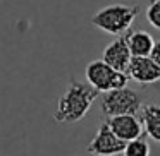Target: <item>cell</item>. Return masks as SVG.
I'll use <instances>...</instances> for the list:
<instances>
[{
  "label": "cell",
  "instance_id": "obj_12",
  "mask_svg": "<svg viewBox=\"0 0 160 156\" xmlns=\"http://www.w3.org/2000/svg\"><path fill=\"white\" fill-rule=\"evenodd\" d=\"M146 19L155 29H160V0H150L146 9Z\"/></svg>",
  "mask_w": 160,
  "mask_h": 156
},
{
  "label": "cell",
  "instance_id": "obj_6",
  "mask_svg": "<svg viewBox=\"0 0 160 156\" xmlns=\"http://www.w3.org/2000/svg\"><path fill=\"white\" fill-rule=\"evenodd\" d=\"M126 74L129 79L136 81L143 86L160 81V67L150 57H132Z\"/></svg>",
  "mask_w": 160,
  "mask_h": 156
},
{
  "label": "cell",
  "instance_id": "obj_10",
  "mask_svg": "<svg viewBox=\"0 0 160 156\" xmlns=\"http://www.w3.org/2000/svg\"><path fill=\"white\" fill-rule=\"evenodd\" d=\"M128 38V46L131 50L132 57H150V52H152L153 45V36L146 31H129L126 35Z\"/></svg>",
  "mask_w": 160,
  "mask_h": 156
},
{
  "label": "cell",
  "instance_id": "obj_13",
  "mask_svg": "<svg viewBox=\"0 0 160 156\" xmlns=\"http://www.w3.org/2000/svg\"><path fill=\"white\" fill-rule=\"evenodd\" d=\"M150 59H152L153 62H155L157 65L160 67V41H155L152 52H150Z\"/></svg>",
  "mask_w": 160,
  "mask_h": 156
},
{
  "label": "cell",
  "instance_id": "obj_5",
  "mask_svg": "<svg viewBox=\"0 0 160 156\" xmlns=\"http://www.w3.org/2000/svg\"><path fill=\"white\" fill-rule=\"evenodd\" d=\"M124 146H126V142L121 141L112 132V129L108 127L107 122H103L98 127L95 137L91 139L90 146H88V151L95 156H115L124 151Z\"/></svg>",
  "mask_w": 160,
  "mask_h": 156
},
{
  "label": "cell",
  "instance_id": "obj_1",
  "mask_svg": "<svg viewBox=\"0 0 160 156\" xmlns=\"http://www.w3.org/2000/svg\"><path fill=\"white\" fill-rule=\"evenodd\" d=\"M98 94L100 93L95 87H91L90 84L71 79L66 93L57 101L53 118L60 124H74V122L81 120L88 113V110L98 98Z\"/></svg>",
  "mask_w": 160,
  "mask_h": 156
},
{
  "label": "cell",
  "instance_id": "obj_7",
  "mask_svg": "<svg viewBox=\"0 0 160 156\" xmlns=\"http://www.w3.org/2000/svg\"><path fill=\"white\" fill-rule=\"evenodd\" d=\"M132 55L131 50L128 46V38L126 35H121L117 40H114L112 43H108L103 50V62L108 64L110 67H114L115 70H121V72H126L129 67V62H131Z\"/></svg>",
  "mask_w": 160,
  "mask_h": 156
},
{
  "label": "cell",
  "instance_id": "obj_2",
  "mask_svg": "<svg viewBox=\"0 0 160 156\" xmlns=\"http://www.w3.org/2000/svg\"><path fill=\"white\" fill-rule=\"evenodd\" d=\"M138 14H139V5L114 4V5H108V7H103L102 11H98L91 17V22L97 28H100L102 31L108 33V35L121 36L129 31V28L132 26Z\"/></svg>",
  "mask_w": 160,
  "mask_h": 156
},
{
  "label": "cell",
  "instance_id": "obj_9",
  "mask_svg": "<svg viewBox=\"0 0 160 156\" xmlns=\"http://www.w3.org/2000/svg\"><path fill=\"white\" fill-rule=\"evenodd\" d=\"M139 120H141L143 125V132L155 142H160V105H145V106H141Z\"/></svg>",
  "mask_w": 160,
  "mask_h": 156
},
{
  "label": "cell",
  "instance_id": "obj_4",
  "mask_svg": "<svg viewBox=\"0 0 160 156\" xmlns=\"http://www.w3.org/2000/svg\"><path fill=\"white\" fill-rule=\"evenodd\" d=\"M86 79L91 87L98 91V93H107L112 89H119V87L128 86V74L115 70L103 60H93L88 64L86 67Z\"/></svg>",
  "mask_w": 160,
  "mask_h": 156
},
{
  "label": "cell",
  "instance_id": "obj_14",
  "mask_svg": "<svg viewBox=\"0 0 160 156\" xmlns=\"http://www.w3.org/2000/svg\"><path fill=\"white\" fill-rule=\"evenodd\" d=\"M157 91H160V84H158V86H157Z\"/></svg>",
  "mask_w": 160,
  "mask_h": 156
},
{
  "label": "cell",
  "instance_id": "obj_8",
  "mask_svg": "<svg viewBox=\"0 0 160 156\" xmlns=\"http://www.w3.org/2000/svg\"><path fill=\"white\" fill-rule=\"evenodd\" d=\"M108 127L121 141L129 142L143 134V125L136 115H115L107 118Z\"/></svg>",
  "mask_w": 160,
  "mask_h": 156
},
{
  "label": "cell",
  "instance_id": "obj_3",
  "mask_svg": "<svg viewBox=\"0 0 160 156\" xmlns=\"http://www.w3.org/2000/svg\"><path fill=\"white\" fill-rule=\"evenodd\" d=\"M143 96L134 89L119 87V89L107 91L102 98V113L105 117L115 115H136L141 110Z\"/></svg>",
  "mask_w": 160,
  "mask_h": 156
},
{
  "label": "cell",
  "instance_id": "obj_11",
  "mask_svg": "<svg viewBox=\"0 0 160 156\" xmlns=\"http://www.w3.org/2000/svg\"><path fill=\"white\" fill-rule=\"evenodd\" d=\"M122 154L124 156H150V144H148V141H146L145 132H143L139 137L126 142Z\"/></svg>",
  "mask_w": 160,
  "mask_h": 156
}]
</instances>
